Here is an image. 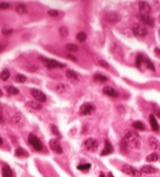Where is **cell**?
I'll use <instances>...</instances> for the list:
<instances>
[{
	"mask_svg": "<svg viewBox=\"0 0 160 177\" xmlns=\"http://www.w3.org/2000/svg\"><path fill=\"white\" fill-rule=\"evenodd\" d=\"M2 123H3V117H2L1 113H0V124H2Z\"/></svg>",
	"mask_w": 160,
	"mask_h": 177,
	"instance_id": "ee69618b",
	"label": "cell"
},
{
	"mask_svg": "<svg viewBox=\"0 0 160 177\" xmlns=\"http://www.w3.org/2000/svg\"><path fill=\"white\" fill-rule=\"evenodd\" d=\"M132 127L135 130H139V131H143V130H145V125H144L143 123H141V122H139V121L134 122V123L132 124Z\"/></svg>",
	"mask_w": 160,
	"mask_h": 177,
	"instance_id": "603a6c76",
	"label": "cell"
},
{
	"mask_svg": "<svg viewBox=\"0 0 160 177\" xmlns=\"http://www.w3.org/2000/svg\"><path fill=\"white\" fill-rule=\"evenodd\" d=\"M6 92L10 94V95H17V94H19L18 88H16L15 87H12V86L6 87Z\"/></svg>",
	"mask_w": 160,
	"mask_h": 177,
	"instance_id": "4316f807",
	"label": "cell"
},
{
	"mask_svg": "<svg viewBox=\"0 0 160 177\" xmlns=\"http://www.w3.org/2000/svg\"><path fill=\"white\" fill-rule=\"evenodd\" d=\"M132 31L134 35L138 36V37H141V38L148 35V29L145 27V25H142V24H134L132 27Z\"/></svg>",
	"mask_w": 160,
	"mask_h": 177,
	"instance_id": "5b68a950",
	"label": "cell"
},
{
	"mask_svg": "<svg viewBox=\"0 0 160 177\" xmlns=\"http://www.w3.org/2000/svg\"><path fill=\"white\" fill-rule=\"evenodd\" d=\"M12 122L15 124H21L22 123V117L19 113H16L12 117Z\"/></svg>",
	"mask_w": 160,
	"mask_h": 177,
	"instance_id": "83f0119b",
	"label": "cell"
},
{
	"mask_svg": "<svg viewBox=\"0 0 160 177\" xmlns=\"http://www.w3.org/2000/svg\"><path fill=\"white\" fill-rule=\"evenodd\" d=\"M155 51H156V53H159V54H160V49H159V48H156Z\"/></svg>",
	"mask_w": 160,
	"mask_h": 177,
	"instance_id": "f6af8a7d",
	"label": "cell"
},
{
	"mask_svg": "<svg viewBox=\"0 0 160 177\" xmlns=\"http://www.w3.org/2000/svg\"><path fill=\"white\" fill-rule=\"evenodd\" d=\"M3 95V93H2V91H1V88H0V97H1V96Z\"/></svg>",
	"mask_w": 160,
	"mask_h": 177,
	"instance_id": "c3c4849f",
	"label": "cell"
},
{
	"mask_svg": "<svg viewBox=\"0 0 160 177\" xmlns=\"http://www.w3.org/2000/svg\"><path fill=\"white\" fill-rule=\"evenodd\" d=\"M15 80H16L17 83H24L25 80H26V77L23 75L18 74L16 75V78H15Z\"/></svg>",
	"mask_w": 160,
	"mask_h": 177,
	"instance_id": "e575fe53",
	"label": "cell"
},
{
	"mask_svg": "<svg viewBox=\"0 0 160 177\" xmlns=\"http://www.w3.org/2000/svg\"><path fill=\"white\" fill-rule=\"evenodd\" d=\"M106 20L110 23V24H115V23L120 21V16L119 14H117L116 12H109L108 14H106Z\"/></svg>",
	"mask_w": 160,
	"mask_h": 177,
	"instance_id": "8fae6325",
	"label": "cell"
},
{
	"mask_svg": "<svg viewBox=\"0 0 160 177\" xmlns=\"http://www.w3.org/2000/svg\"><path fill=\"white\" fill-rule=\"evenodd\" d=\"M28 142H29V144L31 145V146L34 148L37 151H41L42 150V143L38 138L35 136L34 134H29L28 135Z\"/></svg>",
	"mask_w": 160,
	"mask_h": 177,
	"instance_id": "8992f818",
	"label": "cell"
},
{
	"mask_svg": "<svg viewBox=\"0 0 160 177\" xmlns=\"http://www.w3.org/2000/svg\"><path fill=\"white\" fill-rule=\"evenodd\" d=\"M149 123H150V126H151V129L153 130L154 132H157L159 130V125L157 123L155 117H154L153 114H151L150 116H149Z\"/></svg>",
	"mask_w": 160,
	"mask_h": 177,
	"instance_id": "9a60e30c",
	"label": "cell"
},
{
	"mask_svg": "<svg viewBox=\"0 0 160 177\" xmlns=\"http://www.w3.org/2000/svg\"><path fill=\"white\" fill-rule=\"evenodd\" d=\"M103 93H104L105 95L109 96V97H112V98L118 97V93L116 92L115 88H113L112 87H105L103 88Z\"/></svg>",
	"mask_w": 160,
	"mask_h": 177,
	"instance_id": "4fadbf2b",
	"label": "cell"
},
{
	"mask_svg": "<svg viewBox=\"0 0 160 177\" xmlns=\"http://www.w3.org/2000/svg\"><path fill=\"white\" fill-rule=\"evenodd\" d=\"M94 111H95V107L92 103H85L81 106L80 114L83 116H88V115H91Z\"/></svg>",
	"mask_w": 160,
	"mask_h": 177,
	"instance_id": "52a82bcc",
	"label": "cell"
},
{
	"mask_svg": "<svg viewBox=\"0 0 160 177\" xmlns=\"http://www.w3.org/2000/svg\"><path fill=\"white\" fill-rule=\"evenodd\" d=\"M9 77H10V72L8 69H4V71L0 74V79L2 80H7L9 79Z\"/></svg>",
	"mask_w": 160,
	"mask_h": 177,
	"instance_id": "f546056e",
	"label": "cell"
},
{
	"mask_svg": "<svg viewBox=\"0 0 160 177\" xmlns=\"http://www.w3.org/2000/svg\"><path fill=\"white\" fill-rule=\"evenodd\" d=\"M15 155L18 156V157H21V156H27V152L25 150H23L22 148H17L15 150Z\"/></svg>",
	"mask_w": 160,
	"mask_h": 177,
	"instance_id": "1f68e13d",
	"label": "cell"
},
{
	"mask_svg": "<svg viewBox=\"0 0 160 177\" xmlns=\"http://www.w3.org/2000/svg\"><path fill=\"white\" fill-rule=\"evenodd\" d=\"M138 18L139 20H140L141 22H143L144 24H147V25H153L154 24V19L152 18L150 15H143V14H139L138 15Z\"/></svg>",
	"mask_w": 160,
	"mask_h": 177,
	"instance_id": "7c38bea8",
	"label": "cell"
},
{
	"mask_svg": "<svg viewBox=\"0 0 160 177\" xmlns=\"http://www.w3.org/2000/svg\"><path fill=\"white\" fill-rule=\"evenodd\" d=\"M123 140L127 143L129 148H133V149H138L140 147L141 140L140 136L136 131H127L125 136L123 137Z\"/></svg>",
	"mask_w": 160,
	"mask_h": 177,
	"instance_id": "6da1fadb",
	"label": "cell"
},
{
	"mask_svg": "<svg viewBox=\"0 0 160 177\" xmlns=\"http://www.w3.org/2000/svg\"><path fill=\"white\" fill-rule=\"evenodd\" d=\"M66 75L69 78V80H79L78 74H77L75 71H71V69H69V71H66Z\"/></svg>",
	"mask_w": 160,
	"mask_h": 177,
	"instance_id": "ffe728a7",
	"label": "cell"
},
{
	"mask_svg": "<svg viewBox=\"0 0 160 177\" xmlns=\"http://www.w3.org/2000/svg\"><path fill=\"white\" fill-rule=\"evenodd\" d=\"M158 155H157V153H151V154H149L148 156L146 157V160L148 161V162H156L157 160H158Z\"/></svg>",
	"mask_w": 160,
	"mask_h": 177,
	"instance_id": "d4e9b609",
	"label": "cell"
},
{
	"mask_svg": "<svg viewBox=\"0 0 160 177\" xmlns=\"http://www.w3.org/2000/svg\"><path fill=\"white\" fill-rule=\"evenodd\" d=\"M50 147L53 152L56 153V154H61V153H63V148H61L58 139H55V138L51 139L50 141Z\"/></svg>",
	"mask_w": 160,
	"mask_h": 177,
	"instance_id": "30bf717a",
	"label": "cell"
},
{
	"mask_svg": "<svg viewBox=\"0 0 160 177\" xmlns=\"http://www.w3.org/2000/svg\"><path fill=\"white\" fill-rule=\"evenodd\" d=\"M47 14L51 17H56V16H58V10H55V9H50L47 11Z\"/></svg>",
	"mask_w": 160,
	"mask_h": 177,
	"instance_id": "d590c367",
	"label": "cell"
},
{
	"mask_svg": "<svg viewBox=\"0 0 160 177\" xmlns=\"http://www.w3.org/2000/svg\"><path fill=\"white\" fill-rule=\"evenodd\" d=\"M141 173L143 174H153L156 172V168H154L153 166L151 165H145V166H142L140 168Z\"/></svg>",
	"mask_w": 160,
	"mask_h": 177,
	"instance_id": "2e32d148",
	"label": "cell"
},
{
	"mask_svg": "<svg viewBox=\"0 0 160 177\" xmlns=\"http://www.w3.org/2000/svg\"><path fill=\"white\" fill-rule=\"evenodd\" d=\"M148 142H149L150 147L153 150H159L160 149V143H159V141L156 139L155 137H150L148 139Z\"/></svg>",
	"mask_w": 160,
	"mask_h": 177,
	"instance_id": "e0dca14e",
	"label": "cell"
},
{
	"mask_svg": "<svg viewBox=\"0 0 160 177\" xmlns=\"http://www.w3.org/2000/svg\"><path fill=\"white\" fill-rule=\"evenodd\" d=\"M100 177H106V176H105V174H104V173L101 172V173H100Z\"/></svg>",
	"mask_w": 160,
	"mask_h": 177,
	"instance_id": "bcb514c9",
	"label": "cell"
},
{
	"mask_svg": "<svg viewBox=\"0 0 160 177\" xmlns=\"http://www.w3.org/2000/svg\"><path fill=\"white\" fill-rule=\"evenodd\" d=\"M143 59H144V58L141 56V54H138V56H137V59H136V67H140L141 64L143 62Z\"/></svg>",
	"mask_w": 160,
	"mask_h": 177,
	"instance_id": "8d00e7d4",
	"label": "cell"
},
{
	"mask_svg": "<svg viewBox=\"0 0 160 177\" xmlns=\"http://www.w3.org/2000/svg\"><path fill=\"white\" fill-rule=\"evenodd\" d=\"M77 39L81 41V42H84V41L87 39V34L84 31H81V32H79L78 34H77Z\"/></svg>",
	"mask_w": 160,
	"mask_h": 177,
	"instance_id": "4dcf8cb0",
	"label": "cell"
},
{
	"mask_svg": "<svg viewBox=\"0 0 160 177\" xmlns=\"http://www.w3.org/2000/svg\"><path fill=\"white\" fill-rule=\"evenodd\" d=\"M9 6H10L9 3H6V2H1V3H0V9L1 10L9 8Z\"/></svg>",
	"mask_w": 160,
	"mask_h": 177,
	"instance_id": "f35d334b",
	"label": "cell"
},
{
	"mask_svg": "<svg viewBox=\"0 0 160 177\" xmlns=\"http://www.w3.org/2000/svg\"><path fill=\"white\" fill-rule=\"evenodd\" d=\"M113 152V147L112 145H111V143L108 141V140H106L105 141V148L104 150L102 151V153H101V155L102 156H106V155H109L111 153Z\"/></svg>",
	"mask_w": 160,
	"mask_h": 177,
	"instance_id": "ac0fdd59",
	"label": "cell"
},
{
	"mask_svg": "<svg viewBox=\"0 0 160 177\" xmlns=\"http://www.w3.org/2000/svg\"><path fill=\"white\" fill-rule=\"evenodd\" d=\"M121 170H122L125 174H127V175L131 176V177H141V175H142L140 169L133 167V166L129 165V164H124L122 166V168H121Z\"/></svg>",
	"mask_w": 160,
	"mask_h": 177,
	"instance_id": "7a4b0ae2",
	"label": "cell"
},
{
	"mask_svg": "<svg viewBox=\"0 0 160 177\" xmlns=\"http://www.w3.org/2000/svg\"><path fill=\"white\" fill-rule=\"evenodd\" d=\"M1 144H3V140H2L1 137H0V145H1Z\"/></svg>",
	"mask_w": 160,
	"mask_h": 177,
	"instance_id": "7dc6e473",
	"label": "cell"
},
{
	"mask_svg": "<svg viewBox=\"0 0 160 177\" xmlns=\"http://www.w3.org/2000/svg\"><path fill=\"white\" fill-rule=\"evenodd\" d=\"M2 177H13L12 170L8 165H3L2 167Z\"/></svg>",
	"mask_w": 160,
	"mask_h": 177,
	"instance_id": "d6986e66",
	"label": "cell"
},
{
	"mask_svg": "<svg viewBox=\"0 0 160 177\" xmlns=\"http://www.w3.org/2000/svg\"><path fill=\"white\" fill-rule=\"evenodd\" d=\"M66 48L68 49L69 51H72V53H76V51L79 50V46L74 43H68L66 45Z\"/></svg>",
	"mask_w": 160,
	"mask_h": 177,
	"instance_id": "cb8c5ba5",
	"label": "cell"
},
{
	"mask_svg": "<svg viewBox=\"0 0 160 177\" xmlns=\"http://www.w3.org/2000/svg\"><path fill=\"white\" fill-rule=\"evenodd\" d=\"M155 114H156V116L158 117V118H160V109L155 108Z\"/></svg>",
	"mask_w": 160,
	"mask_h": 177,
	"instance_id": "7bdbcfd3",
	"label": "cell"
},
{
	"mask_svg": "<svg viewBox=\"0 0 160 177\" xmlns=\"http://www.w3.org/2000/svg\"><path fill=\"white\" fill-rule=\"evenodd\" d=\"M99 64H100L101 67H106V69H108V67H109V64H108L107 62L104 61H99Z\"/></svg>",
	"mask_w": 160,
	"mask_h": 177,
	"instance_id": "60d3db41",
	"label": "cell"
},
{
	"mask_svg": "<svg viewBox=\"0 0 160 177\" xmlns=\"http://www.w3.org/2000/svg\"><path fill=\"white\" fill-rule=\"evenodd\" d=\"M92 167V165L90 163H86V164H81V165L78 166V169L81 171H86V170H89L90 168Z\"/></svg>",
	"mask_w": 160,
	"mask_h": 177,
	"instance_id": "d6a6232c",
	"label": "cell"
},
{
	"mask_svg": "<svg viewBox=\"0 0 160 177\" xmlns=\"http://www.w3.org/2000/svg\"><path fill=\"white\" fill-rule=\"evenodd\" d=\"M94 80H98V82H101V83H104V82H107L108 78L105 77V75H103L97 74V75H94Z\"/></svg>",
	"mask_w": 160,
	"mask_h": 177,
	"instance_id": "f1b7e54d",
	"label": "cell"
},
{
	"mask_svg": "<svg viewBox=\"0 0 160 177\" xmlns=\"http://www.w3.org/2000/svg\"><path fill=\"white\" fill-rule=\"evenodd\" d=\"M15 9H16V12L18 14H24V13H26V12H27L26 6H25L24 4H22V3H20V4L17 5Z\"/></svg>",
	"mask_w": 160,
	"mask_h": 177,
	"instance_id": "7402d4cb",
	"label": "cell"
},
{
	"mask_svg": "<svg viewBox=\"0 0 160 177\" xmlns=\"http://www.w3.org/2000/svg\"><path fill=\"white\" fill-rule=\"evenodd\" d=\"M12 32H13V29H11V28H10V29H3L2 30V33H3L4 35H8Z\"/></svg>",
	"mask_w": 160,
	"mask_h": 177,
	"instance_id": "ab89813d",
	"label": "cell"
},
{
	"mask_svg": "<svg viewBox=\"0 0 160 177\" xmlns=\"http://www.w3.org/2000/svg\"><path fill=\"white\" fill-rule=\"evenodd\" d=\"M66 58H68L69 59H71V61H78L76 56H73V54H68V56H66Z\"/></svg>",
	"mask_w": 160,
	"mask_h": 177,
	"instance_id": "b9f144b4",
	"label": "cell"
},
{
	"mask_svg": "<svg viewBox=\"0 0 160 177\" xmlns=\"http://www.w3.org/2000/svg\"><path fill=\"white\" fill-rule=\"evenodd\" d=\"M30 94L35 100L37 101L38 103H45L46 102V96L43 94L41 91L37 90V88H31L30 91Z\"/></svg>",
	"mask_w": 160,
	"mask_h": 177,
	"instance_id": "ba28073f",
	"label": "cell"
},
{
	"mask_svg": "<svg viewBox=\"0 0 160 177\" xmlns=\"http://www.w3.org/2000/svg\"><path fill=\"white\" fill-rule=\"evenodd\" d=\"M0 50H1V45H0Z\"/></svg>",
	"mask_w": 160,
	"mask_h": 177,
	"instance_id": "f907efd6",
	"label": "cell"
},
{
	"mask_svg": "<svg viewBox=\"0 0 160 177\" xmlns=\"http://www.w3.org/2000/svg\"><path fill=\"white\" fill-rule=\"evenodd\" d=\"M84 148L89 152H96L99 147V142L95 138H88L84 141Z\"/></svg>",
	"mask_w": 160,
	"mask_h": 177,
	"instance_id": "277c9868",
	"label": "cell"
},
{
	"mask_svg": "<svg viewBox=\"0 0 160 177\" xmlns=\"http://www.w3.org/2000/svg\"><path fill=\"white\" fill-rule=\"evenodd\" d=\"M26 106H27V107H29V108L33 109V110H40V109L42 108V106H41L39 103H37V102H33V101H30V102H27V103H26Z\"/></svg>",
	"mask_w": 160,
	"mask_h": 177,
	"instance_id": "44dd1931",
	"label": "cell"
},
{
	"mask_svg": "<svg viewBox=\"0 0 160 177\" xmlns=\"http://www.w3.org/2000/svg\"><path fill=\"white\" fill-rule=\"evenodd\" d=\"M58 32H60L61 36H63V37H66V36H68V34H69V29L66 26H61L60 28V30H58Z\"/></svg>",
	"mask_w": 160,
	"mask_h": 177,
	"instance_id": "836d02e7",
	"label": "cell"
},
{
	"mask_svg": "<svg viewBox=\"0 0 160 177\" xmlns=\"http://www.w3.org/2000/svg\"><path fill=\"white\" fill-rule=\"evenodd\" d=\"M143 62L145 64V66H146V67H148L150 71H155V67L153 66V64L151 62V61L150 59H143Z\"/></svg>",
	"mask_w": 160,
	"mask_h": 177,
	"instance_id": "484cf974",
	"label": "cell"
},
{
	"mask_svg": "<svg viewBox=\"0 0 160 177\" xmlns=\"http://www.w3.org/2000/svg\"><path fill=\"white\" fill-rule=\"evenodd\" d=\"M138 7H139V11H140V14L143 15H149V13L151 12V6L148 2L145 1H140L138 3Z\"/></svg>",
	"mask_w": 160,
	"mask_h": 177,
	"instance_id": "9c48e42d",
	"label": "cell"
},
{
	"mask_svg": "<svg viewBox=\"0 0 160 177\" xmlns=\"http://www.w3.org/2000/svg\"><path fill=\"white\" fill-rule=\"evenodd\" d=\"M69 90H71V87H69L68 84H58V85H56V92H58L60 94L66 93V92H69Z\"/></svg>",
	"mask_w": 160,
	"mask_h": 177,
	"instance_id": "5bb4252c",
	"label": "cell"
},
{
	"mask_svg": "<svg viewBox=\"0 0 160 177\" xmlns=\"http://www.w3.org/2000/svg\"><path fill=\"white\" fill-rule=\"evenodd\" d=\"M51 131H53V134L56 135V137H58V138H61V133L58 132V128L55 126V125H51Z\"/></svg>",
	"mask_w": 160,
	"mask_h": 177,
	"instance_id": "74e56055",
	"label": "cell"
},
{
	"mask_svg": "<svg viewBox=\"0 0 160 177\" xmlns=\"http://www.w3.org/2000/svg\"><path fill=\"white\" fill-rule=\"evenodd\" d=\"M39 59L41 61L45 62V66L47 67V69H64L66 67V64H61V62L55 61V59H45L40 56Z\"/></svg>",
	"mask_w": 160,
	"mask_h": 177,
	"instance_id": "3957f363",
	"label": "cell"
},
{
	"mask_svg": "<svg viewBox=\"0 0 160 177\" xmlns=\"http://www.w3.org/2000/svg\"><path fill=\"white\" fill-rule=\"evenodd\" d=\"M109 176H110V177H114V176H113L112 173H109Z\"/></svg>",
	"mask_w": 160,
	"mask_h": 177,
	"instance_id": "681fc988",
	"label": "cell"
}]
</instances>
